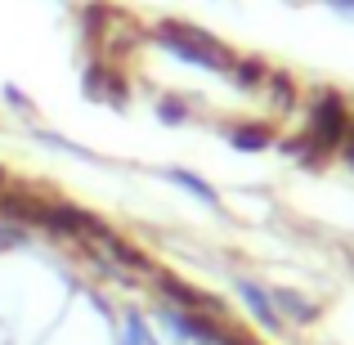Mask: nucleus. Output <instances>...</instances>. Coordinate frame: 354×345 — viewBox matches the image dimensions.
Instances as JSON below:
<instances>
[{
	"instance_id": "f8f14e48",
	"label": "nucleus",
	"mask_w": 354,
	"mask_h": 345,
	"mask_svg": "<svg viewBox=\"0 0 354 345\" xmlns=\"http://www.w3.org/2000/svg\"><path fill=\"white\" fill-rule=\"evenodd\" d=\"M153 117L162 121V126H193V108L189 99H175V95H162L153 104Z\"/></svg>"
},
{
	"instance_id": "f257e3e1",
	"label": "nucleus",
	"mask_w": 354,
	"mask_h": 345,
	"mask_svg": "<svg viewBox=\"0 0 354 345\" xmlns=\"http://www.w3.org/2000/svg\"><path fill=\"white\" fill-rule=\"evenodd\" d=\"M148 36H153V45L166 50L175 63H184V68H193V72H211V77H220V81L229 77V68H234V59H238V50L225 45L216 32H207V27H198V23H180V18L157 23Z\"/></svg>"
},
{
	"instance_id": "7ed1b4c3",
	"label": "nucleus",
	"mask_w": 354,
	"mask_h": 345,
	"mask_svg": "<svg viewBox=\"0 0 354 345\" xmlns=\"http://www.w3.org/2000/svg\"><path fill=\"white\" fill-rule=\"evenodd\" d=\"M153 287H157V296H162V305H175V310H193V314H216V319H225V305H220V296L202 292V287L184 283V278L166 274V269H157V274H153Z\"/></svg>"
},
{
	"instance_id": "39448f33",
	"label": "nucleus",
	"mask_w": 354,
	"mask_h": 345,
	"mask_svg": "<svg viewBox=\"0 0 354 345\" xmlns=\"http://www.w3.org/2000/svg\"><path fill=\"white\" fill-rule=\"evenodd\" d=\"M225 144L242 157H260L278 144V130L269 121H234V126H225Z\"/></svg>"
},
{
	"instance_id": "9d476101",
	"label": "nucleus",
	"mask_w": 354,
	"mask_h": 345,
	"mask_svg": "<svg viewBox=\"0 0 354 345\" xmlns=\"http://www.w3.org/2000/svg\"><path fill=\"white\" fill-rule=\"evenodd\" d=\"M265 77H269V63H265V59H256V54H238L225 81L234 86V95H260Z\"/></svg>"
},
{
	"instance_id": "0eeeda50",
	"label": "nucleus",
	"mask_w": 354,
	"mask_h": 345,
	"mask_svg": "<svg viewBox=\"0 0 354 345\" xmlns=\"http://www.w3.org/2000/svg\"><path fill=\"white\" fill-rule=\"evenodd\" d=\"M162 180L171 184V189H180L184 198H193L198 207H211V211H220V189L207 180V175H198L193 166H166V171H162Z\"/></svg>"
},
{
	"instance_id": "4468645a",
	"label": "nucleus",
	"mask_w": 354,
	"mask_h": 345,
	"mask_svg": "<svg viewBox=\"0 0 354 345\" xmlns=\"http://www.w3.org/2000/svg\"><path fill=\"white\" fill-rule=\"evenodd\" d=\"M328 9H337V14H346V18H354V0H323Z\"/></svg>"
},
{
	"instance_id": "ddd939ff",
	"label": "nucleus",
	"mask_w": 354,
	"mask_h": 345,
	"mask_svg": "<svg viewBox=\"0 0 354 345\" xmlns=\"http://www.w3.org/2000/svg\"><path fill=\"white\" fill-rule=\"evenodd\" d=\"M0 95L9 99V108H14L18 117H32V104H27V95H23V90H14V86L5 81V86H0Z\"/></svg>"
},
{
	"instance_id": "423d86ee",
	"label": "nucleus",
	"mask_w": 354,
	"mask_h": 345,
	"mask_svg": "<svg viewBox=\"0 0 354 345\" xmlns=\"http://www.w3.org/2000/svg\"><path fill=\"white\" fill-rule=\"evenodd\" d=\"M269 301H274L278 319H283V323H296V328H305V323L319 319V305H314L301 287H292V283H274V287H269Z\"/></svg>"
},
{
	"instance_id": "9b49d317",
	"label": "nucleus",
	"mask_w": 354,
	"mask_h": 345,
	"mask_svg": "<svg viewBox=\"0 0 354 345\" xmlns=\"http://www.w3.org/2000/svg\"><path fill=\"white\" fill-rule=\"evenodd\" d=\"M32 139H36L41 148H50V153H59V157H77V162H90V166H99V162H104L99 153H90V148H81V144H72V139L54 135V130H41V126H32Z\"/></svg>"
},
{
	"instance_id": "6e6552de",
	"label": "nucleus",
	"mask_w": 354,
	"mask_h": 345,
	"mask_svg": "<svg viewBox=\"0 0 354 345\" xmlns=\"http://www.w3.org/2000/svg\"><path fill=\"white\" fill-rule=\"evenodd\" d=\"M256 99H265L274 113H292V108H301V90H296V77L287 68H269V77H265V86H260Z\"/></svg>"
},
{
	"instance_id": "20e7f679",
	"label": "nucleus",
	"mask_w": 354,
	"mask_h": 345,
	"mask_svg": "<svg viewBox=\"0 0 354 345\" xmlns=\"http://www.w3.org/2000/svg\"><path fill=\"white\" fill-rule=\"evenodd\" d=\"M234 296L242 301V310L251 314V323H256L265 337H278V332L287 328V323L278 319L274 301H269V287L265 283H256V278H247V274H234Z\"/></svg>"
},
{
	"instance_id": "1a4fd4ad",
	"label": "nucleus",
	"mask_w": 354,
	"mask_h": 345,
	"mask_svg": "<svg viewBox=\"0 0 354 345\" xmlns=\"http://www.w3.org/2000/svg\"><path fill=\"white\" fill-rule=\"evenodd\" d=\"M81 86H86V95L99 99V104L126 108V86H121V77H117L113 68H104V63H90L86 77H81Z\"/></svg>"
},
{
	"instance_id": "f03ea898",
	"label": "nucleus",
	"mask_w": 354,
	"mask_h": 345,
	"mask_svg": "<svg viewBox=\"0 0 354 345\" xmlns=\"http://www.w3.org/2000/svg\"><path fill=\"white\" fill-rule=\"evenodd\" d=\"M36 229H45L50 238H59V242H108L113 238V225H108L104 216H95V211H86V207H77V202H45L41 207V225Z\"/></svg>"
},
{
	"instance_id": "2eb2a0df",
	"label": "nucleus",
	"mask_w": 354,
	"mask_h": 345,
	"mask_svg": "<svg viewBox=\"0 0 354 345\" xmlns=\"http://www.w3.org/2000/svg\"><path fill=\"white\" fill-rule=\"evenodd\" d=\"M59 5H68V0H59Z\"/></svg>"
}]
</instances>
